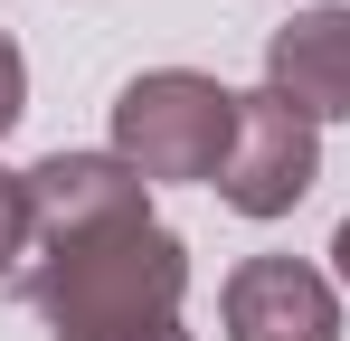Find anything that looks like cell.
<instances>
[{
	"mask_svg": "<svg viewBox=\"0 0 350 341\" xmlns=\"http://www.w3.org/2000/svg\"><path fill=\"white\" fill-rule=\"evenodd\" d=\"M19 294L57 341L161 332V323H180V294H189V247L161 218L105 227V237H76V247H38L19 266Z\"/></svg>",
	"mask_w": 350,
	"mask_h": 341,
	"instance_id": "1",
	"label": "cell"
},
{
	"mask_svg": "<svg viewBox=\"0 0 350 341\" xmlns=\"http://www.w3.org/2000/svg\"><path fill=\"white\" fill-rule=\"evenodd\" d=\"M237 142V95L199 66H152L114 95V162H133L152 190L161 180H218Z\"/></svg>",
	"mask_w": 350,
	"mask_h": 341,
	"instance_id": "2",
	"label": "cell"
},
{
	"mask_svg": "<svg viewBox=\"0 0 350 341\" xmlns=\"http://www.w3.org/2000/svg\"><path fill=\"white\" fill-rule=\"evenodd\" d=\"M312 180H322V123H303L275 86L237 95V142L218 170V199L237 218H293L312 199Z\"/></svg>",
	"mask_w": 350,
	"mask_h": 341,
	"instance_id": "3",
	"label": "cell"
},
{
	"mask_svg": "<svg viewBox=\"0 0 350 341\" xmlns=\"http://www.w3.org/2000/svg\"><path fill=\"white\" fill-rule=\"evenodd\" d=\"M19 180H29V247H76V237L152 218V180L114 152H48Z\"/></svg>",
	"mask_w": 350,
	"mask_h": 341,
	"instance_id": "4",
	"label": "cell"
},
{
	"mask_svg": "<svg viewBox=\"0 0 350 341\" xmlns=\"http://www.w3.org/2000/svg\"><path fill=\"white\" fill-rule=\"evenodd\" d=\"M228 341H341V294L303 256H246L218 294Z\"/></svg>",
	"mask_w": 350,
	"mask_h": 341,
	"instance_id": "5",
	"label": "cell"
},
{
	"mask_svg": "<svg viewBox=\"0 0 350 341\" xmlns=\"http://www.w3.org/2000/svg\"><path fill=\"white\" fill-rule=\"evenodd\" d=\"M265 86L303 123H350V10L341 0L303 10V19H284L265 38Z\"/></svg>",
	"mask_w": 350,
	"mask_h": 341,
	"instance_id": "6",
	"label": "cell"
},
{
	"mask_svg": "<svg viewBox=\"0 0 350 341\" xmlns=\"http://www.w3.org/2000/svg\"><path fill=\"white\" fill-rule=\"evenodd\" d=\"M29 256V180L19 170H0V275Z\"/></svg>",
	"mask_w": 350,
	"mask_h": 341,
	"instance_id": "7",
	"label": "cell"
},
{
	"mask_svg": "<svg viewBox=\"0 0 350 341\" xmlns=\"http://www.w3.org/2000/svg\"><path fill=\"white\" fill-rule=\"evenodd\" d=\"M19 114H29V57H19V38L0 29V133H10Z\"/></svg>",
	"mask_w": 350,
	"mask_h": 341,
	"instance_id": "8",
	"label": "cell"
},
{
	"mask_svg": "<svg viewBox=\"0 0 350 341\" xmlns=\"http://www.w3.org/2000/svg\"><path fill=\"white\" fill-rule=\"evenodd\" d=\"M332 266H341V284H350V218H341V237H332Z\"/></svg>",
	"mask_w": 350,
	"mask_h": 341,
	"instance_id": "9",
	"label": "cell"
},
{
	"mask_svg": "<svg viewBox=\"0 0 350 341\" xmlns=\"http://www.w3.org/2000/svg\"><path fill=\"white\" fill-rule=\"evenodd\" d=\"M123 341H189V332H180V323H161V332H123Z\"/></svg>",
	"mask_w": 350,
	"mask_h": 341,
	"instance_id": "10",
	"label": "cell"
}]
</instances>
